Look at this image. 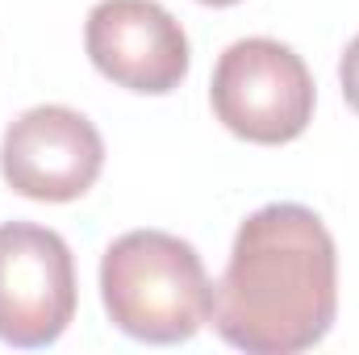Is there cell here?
I'll list each match as a JSON object with an SVG mask.
<instances>
[{"mask_svg": "<svg viewBox=\"0 0 359 355\" xmlns=\"http://www.w3.org/2000/svg\"><path fill=\"white\" fill-rule=\"evenodd\" d=\"M339 314V247L326 222L292 201L255 209L213 284V330L247 355L318 347Z\"/></svg>", "mask_w": 359, "mask_h": 355, "instance_id": "cell-1", "label": "cell"}, {"mask_svg": "<svg viewBox=\"0 0 359 355\" xmlns=\"http://www.w3.org/2000/svg\"><path fill=\"white\" fill-rule=\"evenodd\" d=\"M109 322L138 343H188L213 322V280L196 247L168 230H130L100 255Z\"/></svg>", "mask_w": 359, "mask_h": 355, "instance_id": "cell-2", "label": "cell"}, {"mask_svg": "<svg viewBox=\"0 0 359 355\" xmlns=\"http://www.w3.org/2000/svg\"><path fill=\"white\" fill-rule=\"evenodd\" d=\"M209 105L234 138L280 147L309 130L318 92L292 46L276 38H238L217 55Z\"/></svg>", "mask_w": 359, "mask_h": 355, "instance_id": "cell-3", "label": "cell"}, {"mask_svg": "<svg viewBox=\"0 0 359 355\" xmlns=\"http://www.w3.org/2000/svg\"><path fill=\"white\" fill-rule=\"evenodd\" d=\"M76 260L63 234L38 222L0 226V343L50 347L76 318Z\"/></svg>", "mask_w": 359, "mask_h": 355, "instance_id": "cell-4", "label": "cell"}, {"mask_svg": "<svg viewBox=\"0 0 359 355\" xmlns=\"http://www.w3.org/2000/svg\"><path fill=\"white\" fill-rule=\"evenodd\" d=\"M104 168V138L80 109L34 105L0 138V176L29 201H80Z\"/></svg>", "mask_w": 359, "mask_h": 355, "instance_id": "cell-5", "label": "cell"}, {"mask_svg": "<svg viewBox=\"0 0 359 355\" xmlns=\"http://www.w3.org/2000/svg\"><path fill=\"white\" fill-rule=\"evenodd\" d=\"M92 67L117 88L168 96L184 84L192 51L188 34L159 0H100L84 21Z\"/></svg>", "mask_w": 359, "mask_h": 355, "instance_id": "cell-6", "label": "cell"}, {"mask_svg": "<svg viewBox=\"0 0 359 355\" xmlns=\"http://www.w3.org/2000/svg\"><path fill=\"white\" fill-rule=\"evenodd\" d=\"M339 84H343L347 105L359 113V34L347 42V51H343V59H339Z\"/></svg>", "mask_w": 359, "mask_h": 355, "instance_id": "cell-7", "label": "cell"}, {"mask_svg": "<svg viewBox=\"0 0 359 355\" xmlns=\"http://www.w3.org/2000/svg\"><path fill=\"white\" fill-rule=\"evenodd\" d=\"M201 4H213V8H230V4H238V0H201Z\"/></svg>", "mask_w": 359, "mask_h": 355, "instance_id": "cell-8", "label": "cell"}]
</instances>
